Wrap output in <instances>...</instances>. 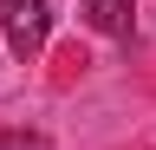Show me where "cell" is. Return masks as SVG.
<instances>
[{
    "instance_id": "cell-2",
    "label": "cell",
    "mask_w": 156,
    "mask_h": 150,
    "mask_svg": "<svg viewBox=\"0 0 156 150\" xmlns=\"http://www.w3.org/2000/svg\"><path fill=\"white\" fill-rule=\"evenodd\" d=\"M85 26L104 33V39H130L136 33V7L130 0H85Z\"/></svg>"
},
{
    "instance_id": "cell-1",
    "label": "cell",
    "mask_w": 156,
    "mask_h": 150,
    "mask_svg": "<svg viewBox=\"0 0 156 150\" xmlns=\"http://www.w3.org/2000/svg\"><path fill=\"white\" fill-rule=\"evenodd\" d=\"M0 26H7V46L13 59H33L52 33V7L46 0H0Z\"/></svg>"
},
{
    "instance_id": "cell-3",
    "label": "cell",
    "mask_w": 156,
    "mask_h": 150,
    "mask_svg": "<svg viewBox=\"0 0 156 150\" xmlns=\"http://www.w3.org/2000/svg\"><path fill=\"white\" fill-rule=\"evenodd\" d=\"M0 150H46V137H33V130H7Z\"/></svg>"
}]
</instances>
